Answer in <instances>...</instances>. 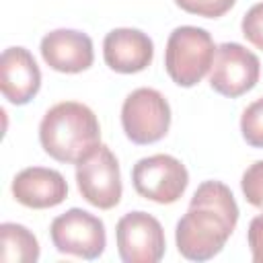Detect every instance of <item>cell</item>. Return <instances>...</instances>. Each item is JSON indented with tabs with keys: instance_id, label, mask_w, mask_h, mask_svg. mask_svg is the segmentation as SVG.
Segmentation results:
<instances>
[{
	"instance_id": "6da1fadb",
	"label": "cell",
	"mask_w": 263,
	"mask_h": 263,
	"mask_svg": "<svg viewBox=\"0 0 263 263\" xmlns=\"http://www.w3.org/2000/svg\"><path fill=\"white\" fill-rule=\"evenodd\" d=\"M238 222V205L222 181H203L177 222L175 240L179 253L189 261L216 257Z\"/></svg>"
},
{
	"instance_id": "7a4b0ae2",
	"label": "cell",
	"mask_w": 263,
	"mask_h": 263,
	"mask_svg": "<svg viewBox=\"0 0 263 263\" xmlns=\"http://www.w3.org/2000/svg\"><path fill=\"white\" fill-rule=\"evenodd\" d=\"M39 142L53 160L78 164L101 144V125L90 107L62 101L43 115Z\"/></svg>"
},
{
	"instance_id": "3957f363",
	"label": "cell",
	"mask_w": 263,
	"mask_h": 263,
	"mask_svg": "<svg viewBox=\"0 0 263 263\" xmlns=\"http://www.w3.org/2000/svg\"><path fill=\"white\" fill-rule=\"evenodd\" d=\"M216 45L212 35L201 27H177L166 41L164 68L179 86H195L212 68Z\"/></svg>"
},
{
	"instance_id": "277c9868",
	"label": "cell",
	"mask_w": 263,
	"mask_h": 263,
	"mask_svg": "<svg viewBox=\"0 0 263 263\" xmlns=\"http://www.w3.org/2000/svg\"><path fill=\"white\" fill-rule=\"evenodd\" d=\"M121 127L134 144H154L162 140L171 127V107L156 88L132 90L121 107Z\"/></svg>"
},
{
	"instance_id": "5b68a950",
	"label": "cell",
	"mask_w": 263,
	"mask_h": 263,
	"mask_svg": "<svg viewBox=\"0 0 263 263\" xmlns=\"http://www.w3.org/2000/svg\"><path fill=\"white\" fill-rule=\"evenodd\" d=\"M53 247L64 255H74L86 261H92L103 255L107 247L105 224L99 216L72 208L58 218H53L49 226Z\"/></svg>"
},
{
	"instance_id": "8992f818",
	"label": "cell",
	"mask_w": 263,
	"mask_h": 263,
	"mask_svg": "<svg viewBox=\"0 0 263 263\" xmlns=\"http://www.w3.org/2000/svg\"><path fill=\"white\" fill-rule=\"evenodd\" d=\"M132 183L138 195L156 203H175L189 185L185 164L171 154L140 158L132 168Z\"/></svg>"
},
{
	"instance_id": "52a82bcc",
	"label": "cell",
	"mask_w": 263,
	"mask_h": 263,
	"mask_svg": "<svg viewBox=\"0 0 263 263\" xmlns=\"http://www.w3.org/2000/svg\"><path fill=\"white\" fill-rule=\"evenodd\" d=\"M76 183L80 195L99 210H111L119 203L123 193L119 162L109 146L99 144L76 164Z\"/></svg>"
},
{
	"instance_id": "ba28073f",
	"label": "cell",
	"mask_w": 263,
	"mask_h": 263,
	"mask_svg": "<svg viewBox=\"0 0 263 263\" xmlns=\"http://www.w3.org/2000/svg\"><path fill=\"white\" fill-rule=\"evenodd\" d=\"M259 58L240 43H222L216 47L210 68V86L222 95L236 99L249 92L259 80Z\"/></svg>"
},
{
	"instance_id": "9c48e42d",
	"label": "cell",
	"mask_w": 263,
	"mask_h": 263,
	"mask_svg": "<svg viewBox=\"0 0 263 263\" xmlns=\"http://www.w3.org/2000/svg\"><path fill=\"white\" fill-rule=\"evenodd\" d=\"M117 251L123 263H156L164 255V230L146 212H129L115 226Z\"/></svg>"
},
{
	"instance_id": "30bf717a",
	"label": "cell",
	"mask_w": 263,
	"mask_h": 263,
	"mask_svg": "<svg viewBox=\"0 0 263 263\" xmlns=\"http://www.w3.org/2000/svg\"><path fill=\"white\" fill-rule=\"evenodd\" d=\"M43 62L64 74H78L92 66L95 51L92 41L86 33L74 29H55L41 39Z\"/></svg>"
},
{
	"instance_id": "8fae6325",
	"label": "cell",
	"mask_w": 263,
	"mask_h": 263,
	"mask_svg": "<svg viewBox=\"0 0 263 263\" xmlns=\"http://www.w3.org/2000/svg\"><path fill=\"white\" fill-rule=\"evenodd\" d=\"M103 58L105 64L119 74H136L152 64L154 43L140 29H113L105 35Z\"/></svg>"
},
{
	"instance_id": "7c38bea8",
	"label": "cell",
	"mask_w": 263,
	"mask_h": 263,
	"mask_svg": "<svg viewBox=\"0 0 263 263\" xmlns=\"http://www.w3.org/2000/svg\"><path fill=\"white\" fill-rule=\"evenodd\" d=\"M41 86V70L25 47H8L0 58V90L12 105H27Z\"/></svg>"
},
{
	"instance_id": "4fadbf2b",
	"label": "cell",
	"mask_w": 263,
	"mask_h": 263,
	"mask_svg": "<svg viewBox=\"0 0 263 263\" xmlns=\"http://www.w3.org/2000/svg\"><path fill=\"white\" fill-rule=\"evenodd\" d=\"M14 199L31 210H47L60 205L68 195V183L62 173L45 166L23 168L12 179Z\"/></svg>"
},
{
	"instance_id": "5bb4252c",
	"label": "cell",
	"mask_w": 263,
	"mask_h": 263,
	"mask_svg": "<svg viewBox=\"0 0 263 263\" xmlns=\"http://www.w3.org/2000/svg\"><path fill=\"white\" fill-rule=\"evenodd\" d=\"M0 247L2 263H35L39 259V242L23 224H0Z\"/></svg>"
},
{
	"instance_id": "9a60e30c",
	"label": "cell",
	"mask_w": 263,
	"mask_h": 263,
	"mask_svg": "<svg viewBox=\"0 0 263 263\" xmlns=\"http://www.w3.org/2000/svg\"><path fill=\"white\" fill-rule=\"evenodd\" d=\"M240 132L249 146L263 148V97L253 101L240 117Z\"/></svg>"
},
{
	"instance_id": "2e32d148",
	"label": "cell",
	"mask_w": 263,
	"mask_h": 263,
	"mask_svg": "<svg viewBox=\"0 0 263 263\" xmlns=\"http://www.w3.org/2000/svg\"><path fill=\"white\" fill-rule=\"evenodd\" d=\"M240 189H242V193H245V199H247L251 205L263 210V160L253 162V164L242 173Z\"/></svg>"
},
{
	"instance_id": "e0dca14e",
	"label": "cell",
	"mask_w": 263,
	"mask_h": 263,
	"mask_svg": "<svg viewBox=\"0 0 263 263\" xmlns=\"http://www.w3.org/2000/svg\"><path fill=\"white\" fill-rule=\"evenodd\" d=\"M236 0H175V4L189 12V14H197V16H205V18H218L224 16Z\"/></svg>"
},
{
	"instance_id": "ac0fdd59",
	"label": "cell",
	"mask_w": 263,
	"mask_h": 263,
	"mask_svg": "<svg viewBox=\"0 0 263 263\" xmlns=\"http://www.w3.org/2000/svg\"><path fill=\"white\" fill-rule=\"evenodd\" d=\"M240 29L245 39L263 51V2H257L247 10V14L242 16Z\"/></svg>"
},
{
	"instance_id": "d6986e66",
	"label": "cell",
	"mask_w": 263,
	"mask_h": 263,
	"mask_svg": "<svg viewBox=\"0 0 263 263\" xmlns=\"http://www.w3.org/2000/svg\"><path fill=\"white\" fill-rule=\"evenodd\" d=\"M247 240H249L253 261L263 263V214H259L251 220L249 230H247Z\"/></svg>"
}]
</instances>
